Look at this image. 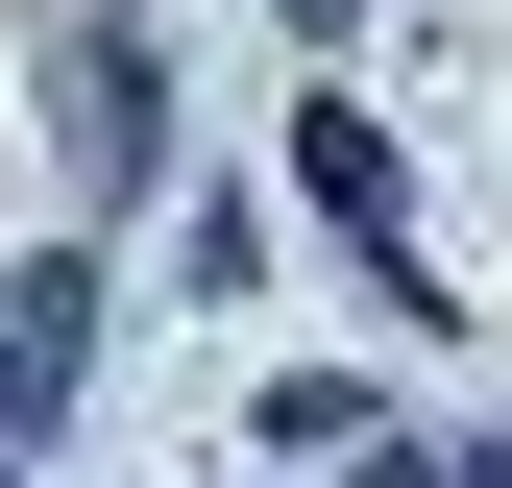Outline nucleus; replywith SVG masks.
Returning a JSON list of instances; mask_svg holds the SVG:
<instances>
[{
	"label": "nucleus",
	"mask_w": 512,
	"mask_h": 488,
	"mask_svg": "<svg viewBox=\"0 0 512 488\" xmlns=\"http://www.w3.org/2000/svg\"><path fill=\"white\" fill-rule=\"evenodd\" d=\"M74 342H98V269H0V440L74 415Z\"/></svg>",
	"instance_id": "obj_1"
},
{
	"label": "nucleus",
	"mask_w": 512,
	"mask_h": 488,
	"mask_svg": "<svg viewBox=\"0 0 512 488\" xmlns=\"http://www.w3.org/2000/svg\"><path fill=\"white\" fill-rule=\"evenodd\" d=\"M366 488H439V464H366Z\"/></svg>",
	"instance_id": "obj_5"
},
{
	"label": "nucleus",
	"mask_w": 512,
	"mask_h": 488,
	"mask_svg": "<svg viewBox=\"0 0 512 488\" xmlns=\"http://www.w3.org/2000/svg\"><path fill=\"white\" fill-rule=\"evenodd\" d=\"M74 171H147V49H74Z\"/></svg>",
	"instance_id": "obj_3"
},
{
	"label": "nucleus",
	"mask_w": 512,
	"mask_h": 488,
	"mask_svg": "<svg viewBox=\"0 0 512 488\" xmlns=\"http://www.w3.org/2000/svg\"><path fill=\"white\" fill-rule=\"evenodd\" d=\"M293 196H317V220H342V244H415V196H391V147H366V122H342V98H317V122H293Z\"/></svg>",
	"instance_id": "obj_2"
},
{
	"label": "nucleus",
	"mask_w": 512,
	"mask_h": 488,
	"mask_svg": "<svg viewBox=\"0 0 512 488\" xmlns=\"http://www.w3.org/2000/svg\"><path fill=\"white\" fill-rule=\"evenodd\" d=\"M439 488H512V440H464V464H439Z\"/></svg>",
	"instance_id": "obj_4"
}]
</instances>
